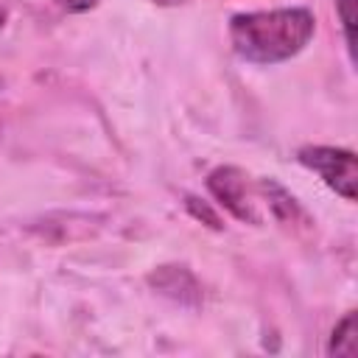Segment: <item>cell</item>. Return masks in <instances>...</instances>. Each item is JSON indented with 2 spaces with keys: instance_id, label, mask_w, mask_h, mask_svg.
<instances>
[{
  "instance_id": "obj_1",
  "label": "cell",
  "mask_w": 358,
  "mask_h": 358,
  "mask_svg": "<svg viewBox=\"0 0 358 358\" xmlns=\"http://www.w3.org/2000/svg\"><path fill=\"white\" fill-rule=\"evenodd\" d=\"M316 17L308 8L246 11L229 20L232 50L252 64H277L296 56L313 36Z\"/></svg>"
},
{
  "instance_id": "obj_2",
  "label": "cell",
  "mask_w": 358,
  "mask_h": 358,
  "mask_svg": "<svg viewBox=\"0 0 358 358\" xmlns=\"http://www.w3.org/2000/svg\"><path fill=\"white\" fill-rule=\"evenodd\" d=\"M296 159L322 176V182L336 190L341 199L355 201V182H358V162L355 154L347 148L333 145H302L296 151Z\"/></svg>"
},
{
  "instance_id": "obj_3",
  "label": "cell",
  "mask_w": 358,
  "mask_h": 358,
  "mask_svg": "<svg viewBox=\"0 0 358 358\" xmlns=\"http://www.w3.org/2000/svg\"><path fill=\"white\" fill-rule=\"evenodd\" d=\"M207 190L238 218V221H249V224H260V215L249 199V187H246V173L235 165H218L207 173Z\"/></svg>"
},
{
  "instance_id": "obj_4",
  "label": "cell",
  "mask_w": 358,
  "mask_h": 358,
  "mask_svg": "<svg viewBox=\"0 0 358 358\" xmlns=\"http://www.w3.org/2000/svg\"><path fill=\"white\" fill-rule=\"evenodd\" d=\"M148 285L179 305L201 302V285L187 266H159L157 271L148 274Z\"/></svg>"
},
{
  "instance_id": "obj_5",
  "label": "cell",
  "mask_w": 358,
  "mask_h": 358,
  "mask_svg": "<svg viewBox=\"0 0 358 358\" xmlns=\"http://www.w3.org/2000/svg\"><path fill=\"white\" fill-rule=\"evenodd\" d=\"M257 190L266 196L271 215H274L282 227H302V229L310 227V215L305 213V207H302L280 182H274V179H260V182H257Z\"/></svg>"
},
{
  "instance_id": "obj_6",
  "label": "cell",
  "mask_w": 358,
  "mask_h": 358,
  "mask_svg": "<svg viewBox=\"0 0 358 358\" xmlns=\"http://www.w3.org/2000/svg\"><path fill=\"white\" fill-rule=\"evenodd\" d=\"M358 336V324H355V310H350L336 327H333V336H330V344H327V352L330 355H355V338Z\"/></svg>"
},
{
  "instance_id": "obj_7",
  "label": "cell",
  "mask_w": 358,
  "mask_h": 358,
  "mask_svg": "<svg viewBox=\"0 0 358 358\" xmlns=\"http://www.w3.org/2000/svg\"><path fill=\"white\" fill-rule=\"evenodd\" d=\"M185 207H187V213L196 218V221H201V224H207L210 229H224V224H221V215L204 201V199H196V196H185Z\"/></svg>"
},
{
  "instance_id": "obj_8",
  "label": "cell",
  "mask_w": 358,
  "mask_h": 358,
  "mask_svg": "<svg viewBox=\"0 0 358 358\" xmlns=\"http://www.w3.org/2000/svg\"><path fill=\"white\" fill-rule=\"evenodd\" d=\"M336 11H338V20H341V28H344V42H347V50L352 56V25H355V0H336Z\"/></svg>"
},
{
  "instance_id": "obj_9",
  "label": "cell",
  "mask_w": 358,
  "mask_h": 358,
  "mask_svg": "<svg viewBox=\"0 0 358 358\" xmlns=\"http://www.w3.org/2000/svg\"><path fill=\"white\" fill-rule=\"evenodd\" d=\"M64 11H70V14H84V11H90L98 0H56Z\"/></svg>"
},
{
  "instance_id": "obj_10",
  "label": "cell",
  "mask_w": 358,
  "mask_h": 358,
  "mask_svg": "<svg viewBox=\"0 0 358 358\" xmlns=\"http://www.w3.org/2000/svg\"><path fill=\"white\" fill-rule=\"evenodd\" d=\"M151 3H157V6H179L185 0H151Z\"/></svg>"
},
{
  "instance_id": "obj_11",
  "label": "cell",
  "mask_w": 358,
  "mask_h": 358,
  "mask_svg": "<svg viewBox=\"0 0 358 358\" xmlns=\"http://www.w3.org/2000/svg\"><path fill=\"white\" fill-rule=\"evenodd\" d=\"M3 25H6V8L0 6V28H3Z\"/></svg>"
},
{
  "instance_id": "obj_12",
  "label": "cell",
  "mask_w": 358,
  "mask_h": 358,
  "mask_svg": "<svg viewBox=\"0 0 358 358\" xmlns=\"http://www.w3.org/2000/svg\"><path fill=\"white\" fill-rule=\"evenodd\" d=\"M0 84H3V81H0Z\"/></svg>"
}]
</instances>
